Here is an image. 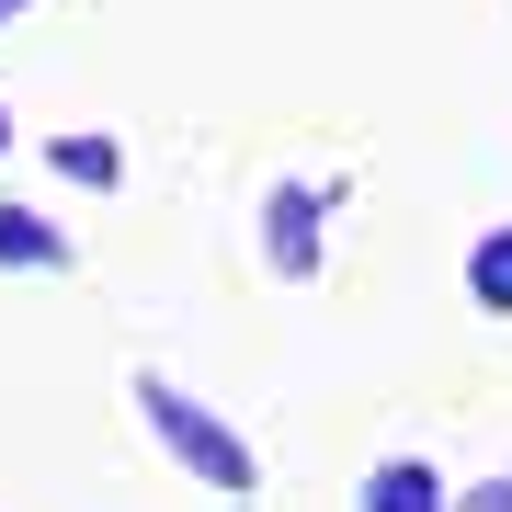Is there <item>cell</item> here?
I'll return each instance as SVG.
<instances>
[{
  "instance_id": "cell-1",
  "label": "cell",
  "mask_w": 512,
  "mask_h": 512,
  "mask_svg": "<svg viewBox=\"0 0 512 512\" xmlns=\"http://www.w3.org/2000/svg\"><path fill=\"white\" fill-rule=\"evenodd\" d=\"M137 410H148V433L171 444V467H183V478H205V490H228V501H251V490H262V456H251V444H239L228 421L194 399V387H171L160 365H137Z\"/></svg>"
},
{
  "instance_id": "cell-2",
  "label": "cell",
  "mask_w": 512,
  "mask_h": 512,
  "mask_svg": "<svg viewBox=\"0 0 512 512\" xmlns=\"http://www.w3.org/2000/svg\"><path fill=\"white\" fill-rule=\"evenodd\" d=\"M262 262L296 285V274H319V194L308 183H274L262 194Z\"/></svg>"
},
{
  "instance_id": "cell-3",
  "label": "cell",
  "mask_w": 512,
  "mask_h": 512,
  "mask_svg": "<svg viewBox=\"0 0 512 512\" xmlns=\"http://www.w3.org/2000/svg\"><path fill=\"white\" fill-rule=\"evenodd\" d=\"M0 262H12V274H23V262H35V274H57V262H69V239H57L35 205H0Z\"/></svg>"
},
{
  "instance_id": "cell-4",
  "label": "cell",
  "mask_w": 512,
  "mask_h": 512,
  "mask_svg": "<svg viewBox=\"0 0 512 512\" xmlns=\"http://www.w3.org/2000/svg\"><path fill=\"white\" fill-rule=\"evenodd\" d=\"M433 501H444V478L421 467V456H399V467L365 478V512H433Z\"/></svg>"
},
{
  "instance_id": "cell-5",
  "label": "cell",
  "mask_w": 512,
  "mask_h": 512,
  "mask_svg": "<svg viewBox=\"0 0 512 512\" xmlns=\"http://www.w3.org/2000/svg\"><path fill=\"white\" fill-rule=\"evenodd\" d=\"M467 296H478L490 319H512V228H490V239L467 251Z\"/></svg>"
},
{
  "instance_id": "cell-6",
  "label": "cell",
  "mask_w": 512,
  "mask_h": 512,
  "mask_svg": "<svg viewBox=\"0 0 512 512\" xmlns=\"http://www.w3.org/2000/svg\"><path fill=\"white\" fill-rule=\"evenodd\" d=\"M46 160L69 171V183H92V194H103V183H126V148H114V137H57Z\"/></svg>"
},
{
  "instance_id": "cell-7",
  "label": "cell",
  "mask_w": 512,
  "mask_h": 512,
  "mask_svg": "<svg viewBox=\"0 0 512 512\" xmlns=\"http://www.w3.org/2000/svg\"><path fill=\"white\" fill-rule=\"evenodd\" d=\"M0 148H12V114H0Z\"/></svg>"
},
{
  "instance_id": "cell-8",
  "label": "cell",
  "mask_w": 512,
  "mask_h": 512,
  "mask_svg": "<svg viewBox=\"0 0 512 512\" xmlns=\"http://www.w3.org/2000/svg\"><path fill=\"white\" fill-rule=\"evenodd\" d=\"M12 12H23V0H0V23H12Z\"/></svg>"
}]
</instances>
